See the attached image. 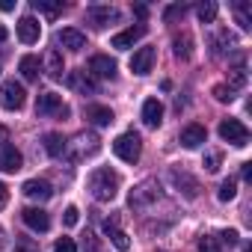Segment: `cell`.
Instances as JSON below:
<instances>
[{
  "label": "cell",
  "instance_id": "12",
  "mask_svg": "<svg viewBox=\"0 0 252 252\" xmlns=\"http://www.w3.org/2000/svg\"><path fill=\"white\" fill-rule=\"evenodd\" d=\"M24 196L33 199V202H48V199L54 196V187H51L48 181H42V178H30V181L24 184Z\"/></svg>",
  "mask_w": 252,
  "mask_h": 252
},
{
  "label": "cell",
  "instance_id": "5",
  "mask_svg": "<svg viewBox=\"0 0 252 252\" xmlns=\"http://www.w3.org/2000/svg\"><path fill=\"white\" fill-rule=\"evenodd\" d=\"M158 196H160L158 181H143V184H137V187L131 190L128 202H131V208H149L152 202H158Z\"/></svg>",
  "mask_w": 252,
  "mask_h": 252
},
{
  "label": "cell",
  "instance_id": "42",
  "mask_svg": "<svg viewBox=\"0 0 252 252\" xmlns=\"http://www.w3.org/2000/svg\"><path fill=\"white\" fill-rule=\"evenodd\" d=\"M86 237H89V234H86ZM83 246H86V252H95V240H92V237H89V240H86Z\"/></svg>",
  "mask_w": 252,
  "mask_h": 252
},
{
  "label": "cell",
  "instance_id": "44",
  "mask_svg": "<svg viewBox=\"0 0 252 252\" xmlns=\"http://www.w3.org/2000/svg\"><path fill=\"white\" fill-rule=\"evenodd\" d=\"M6 140V128H3V125H0V143H3Z\"/></svg>",
  "mask_w": 252,
  "mask_h": 252
},
{
  "label": "cell",
  "instance_id": "16",
  "mask_svg": "<svg viewBox=\"0 0 252 252\" xmlns=\"http://www.w3.org/2000/svg\"><path fill=\"white\" fill-rule=\"evenodd\" d=\"M86 119L92 125H98V128H110V125H113V110L104 107V104H89L86 107Z\"/></svg>",
  "mask_w": 252,
  "mask_h": 252
},
{
  "label": "cell",
  "instance_id": "23",
  "mask_svg": "<svg viewBox=\"0 0 252 252\" xmlns=\"http://www.w3.org/2000/svg\"><path fill=\"white\" fill-rule=\"evenodd\" d=\"M45 152H48L51 158L65 155V137H63V134H45Z\"/></svg>",
  "mask_w": 252,
  "mask_h": 252
},
{
  "label": "cell",
  "instance_id": "2",
  "mask_svg": "<svg viewBox=\"0 0 252 252\" xmlns=\"http://www.w3.org/2000/svg\"><path fill=\"white\" fill-rule=\"evenodd\" d=\"M113 155H116L119 160H125V163H137L140 155H143V140H140V134H134V131L119 134V137L113 140Z\"/></svg>",
  "mask_w": 252,
  "mask_h": 252
},
{
  "label": "cell",
  "instance_id": "38",
  "mask_svg": "<svg viewBox=\"0 0 252 252\" xmlns=\"http://www.w3.org/2000/svg\"><path fill=\"white\" fill-rule=\"evenodd\" d=\"M15 252H39V249H36V246H33L30 240H21V243L15 246Z\"/></svg>",
  "mask_w": 252,
  "mask_h": 252
},
{
  "label": "cell",
  "instance_id": "10",
  "mask_svg": "<svg viewBox=\"0 0 252 252\" xmlns=\"http://www.w3.org/2000/svg\"><path fill=\"white\" fill-rule=\"evenodd\" d=\"M39 36H42L39 21H36L33 15H24V18L18 21V39H21L24 45H36V42H39Z\"/></svg>",
  "mask_w": 252,
  "mask_h": 252
},
{
  "label": "cell",
  "instance_id": "27",
  "mask_svg": "<svg viewBox=\"0 0 252 252\" xmlns=\"http://www.w3.org/2000/svg\"><path fill=\"white\" fill-rule=\"evenodd\" d=\"M63 71H65V68H63L60 51H51V54H48V74H51V77H63Z\"/></svg>",
  "mask_w": 252,
  "mask_h": 252
},
{
  "label": "cell",
  "instance_id": "19",
  "mask_svg": "<svg viewBox=\"0 0 252 252\" xmlns=\"http://www.w3.org/2000/svg\"><path fill=\"white\" fill-rule=\"evenodd\" d=\"M143 122L149 125V128H158V125L163 122V104L158 98H149L143 104Z\"/></svg>",
  "mask_w": 252,
  "mask_h": 252
},
{
  "label": "cell",
  "instance_id": "34",
  "mask_svg": "<svg viewBox=\"0 0 252 252\" xmlns=\"http://www.w3.org/2000/svg\"><path fill=\"white\" fill-rule=\"evenodd\" d=\"M199 252H220V246H217L214 237H202L199 240Z\"/></svg>",
  "mask_w": 252,
  "mask_h": 252
},
{
  "label": "cell",
  "instance_id": "24",
  "mask_svg": "<svg viewBox=\"0 0 252 252\" xmlns=\"http://www.w3.org/2000/svg\"><path fill=\"white\" fill-rule=\"evenodd\" d=\"M234 18H237L240 30H249V27H252V12H249V3H246V0H237V3H234Z\"/></svg>",
  "mask_w": 252,
  "mask_h": 252
},
{
  "label": "cell",
  "instance_id": "6",
  "mask_svg": "<svg viewBox=\"0 0 252 252\" xmlns=\"http://www.w3.org/2000/svg\"><path fill=\"white\" fill-rule=\"evenodd\" d=\"M36 116H68V107L63 104V95L57 92H45L36 101Z\"/></svg>",
  "mask_w": 252,
  "mask_h": 252
},
{
  "label": "cell",
  "instance_id": "14",
  "mask_svg": "<svg viewBox=\"0 0 252 252\" xmlns=\"http://www.w3.org/2000/svg\"><path fill=\"white\" fill-rule=\"evenodd\" d=\"M205 140H208V134H205L202 125H187V128L181 131V146L190 149V152H193V149H202Z\"/></svg>",
  "mask_w": 252,
  "mask_h": 252
},
{
  "label": "cell",
  "instance_id": "11",
  "mask_svg": "<svg viewBox=\"0 0 252 252\" xmlns=\"http://www.w3.org/2000/svg\"><path fill=\"white\" fill-rule=\"evenodd\" d=\"M57 42H60L65 51H74V54L86 48V36H83L80 30H74V27H65V30H60V33H57Z\"/></svg>",
  "mask_w": 252,
  "mask_h": 252
},
{
  "label": "cell",
  "instance_id": "31",
  "mask_svg": "<svg viewBox=\"0 0 252 252\" xmlns=\"http://www.w3.org/2000/svg\"><path fill=\"white\" fill-rule=\"evenodd\" d=\"M184 12H187V6H184V3H178V6H169V9L163 12V21H175V18H184Z\"/></svg>",
  "mask_w": 252,
  "mask_h": 252
},
{
  "label": "cell",
  "instance_id": "21",
  "mask_svg": "<svg viewBox=\"0 0 252 252\" xmlns=\"http://www.w3.org/2000/svg\"><path fill=\"white\" fill-rule=\"evenodd\" d=\"M104 231L110 234V240H113V246H116L119 252H128V249H131V240H128V234H125L122 228H116V222H104Z\"/></svg>",
  "mask_w": 252,
  "mask_h": 252
},
{
  "label": "cell",
  "instance_id": "9",
  "mask_svg": "<svg viewBox=\"0 0 252 252\" xmlns=\"http://www.w3.org/2000/svg\"><path fill=\"white\" fill-rule=\"evenodd\" d=\"M89 74L92 77H101V80H116V63L104 54H95L89 60Z\"/></svg>",
  "mask_w": 252,
  "mask_h": 252
},
{
  "label": "cell",
  "instance_id": "20",
  "mask_svg": "<svg viewBox=\"0 0 252 252\" xmlns=\"http://www.w3.org/2000/svg\"><path fill=\"white\" fill-rule=\"evenodd\" d=\"M86 18H89L95 27H107L110 21H119V12L110 9V6H92V9L86 12Z\"/></svg>",
  "mask_w": 252,
  "mask_h": 252
},
{
  "label": "cell",
  "instance_id": "30",
  "mask_svg": "<svg viewBox=\"0 0 252 252\" xmlns=\"http://www.w3.org/2000/svg\"><path fill=\"white\" fill-rule=\"evenodd\" d=\"M214 98L222 101V104H225V101H234V89L225 86V83H220V86H214Z\"/></svg>",
  "mask_w": 252,
  "mask_h": 252
},
{
  "label": "cell",
  "instance_id": "17",
  "mask_svg": "<svg viewBox=\"0 0 252 252\" xmlns=\"http://www.w3.org/2000/svg\"><path fill=\"white\" fill-rule=\"evenodd\" d=\"M65 83H68L71 89L83 92V95H95V80H92V77H89L86 71H68Z\"/></svg>",
  "mask_w": 252,
  "mask_h": 252
},
{
  "label": "cell",
  "instance_id": "26",
  "mask_svg": "<svg viewBox=\"0 0 252 252\" xmlns=\"http://www.w3.org/2000/svg\"><path fill=\"white\" fill-rule=\"evenodd\" d=\"M196 15H199L202 24H211V21L217 18V3H211V0H208V3H199V6H196Z\"/></svg>",
  "mask_w": 252,
  "mask_h": 252
},
{
  "label": "cell",
  "instance_id": "1",
  "mask_svg": "<svg viewBox=\"0 0 252 252\" xmlns=\"http://www.w3.org/2000/svg\"><path fill=\"white\" fill-rule=\"evenodd\" d=\"M89 193H92L98 202H113L116 193H119V175H116L110 166H98V169L89 175Z\"/></svg>",
  "mask_w": 252,
  "mask_h": 252
},
{
  "label": "cell",
  "instance_id": "43",
  "mask_svg": "<svg viewBox=\"0 0 252 252\" xmlns=\"http://www.w3.org/2000/svg\"><path fill=\"white\" fill-rule=\"evenodd\" d=\"M6 36H9V33H6V27L0 24V42H6Z\"/></svg>",
  "mask_w": 252,
  "mask_h": 252
},
{
  "label": "cell",
  "instance_id": "28",
  "mask_svg": "<svg viewBox=\"0 0 252 252\" xmlns=\"http://www.w3.org/2000/svg\"><path fill=\"white\" fill-rule=\"evenodd\" d=\"M217 196H220V202H231V199L237 196V181H234V178H225V181L220 184V193H217Z\"/></svg>",
  "mask_w": 252,
  "mask_h": 252
},
{
  "label": "cell",
  "instance_id": "4",
  "mask_svg": "<svg viewBox=\"0 0 252 252\" xmlns=\"http://www.w3.org/2000/svg\"><path fill=\"white\" fill-rule=\"evenodd\" d=\"M27 101V92L18 80H6L3 86H0V107L3 110H21Z\"/></svg>",
  "mask_w": 252,
  "mask_h": 252
},
{
  "label": "cell",
  "instance_id": "25",
  "mask_svg": "<svg viewBox=\"0 0 252 252\" xmlns=\"http://www.w3.org/2000/svg\"><path fill=\"white\" fill-rule=\"evenodd\" d=\"M172 48H175V57H178V60H190V54H193V39H190V36H175V39H172Z\"/></svg>",
  "mask_w": 252,
  "mask_h": 252
},
{
  "label": "cell",
  "instance_id": "8",
  "mask_svg": "<svg viewBox=\"0 0 252 252\" xmlns=\"http://www.w3.org/2000/svg\"><path fill=\"white\" fill-rule=\"evenodd\" d=\"M155 57H158L155 48H140V51L131 57V71L140 74V77H146V74L155 68Z\"/></svg>",
  "mask_w": 252,
  "mask_h": 252
},
{
  "label": "cell",
  "instance_id": "15",
  "mask_svg": "<svg viewBox=\"0 0 252 252\" xmlns=\"http://www.w3.org/2000/svg\"><path fill=\"white\" fill-rule=\"evenodd\" d=\"M24 163L21 152L15 146H3V152H0V172H18Z\"/></svg>",
  "mask_w": 252,
  "mask_h": 252
},
{
  "label": "cell",
  "instance_id": "13",
  "mask_svg": "<svg viewBox=\"0 0 252 252\" xmlns=\"http://www.w3.org/2000/svg\"><path fill=\"white\" fill-rule=\"evenodd\" d=\"M21 220H24L27 228H33V231H48V228H51V217H48L42 208H24V211H21Z\"/></svg>",
  "mask_w": 252,
  "mask_h": 252
},
{
  "label": "cell",
  "instance_id": "35",
  "mask_svg": "<svg viewBox=\"0 0 252 252\" xmlns=\"http://www.w3.org/2000/svg\"><path fill=\"white\" fill-rule=\"evenodd\" d=\"M205 169H208V172H217V169H220V155H208V158H205Z\"/></svg>",
  "mask_w": 252,
  "mask_h": 252
},
{
  "label": "cell",
  "instance_id": "7",
  "mask_svg": "<svg viewBox=\"0 0 252 252\" xmlns=\"http://www.w3.org/2000/svg\"><path fill=\"white\" fill-rule=\"evenodd\" d=\"M146 36V24H137V27H128V30H122V33H116L113 39H110V45L116 48V51H128L134 42H140Z\"/></svg>",
  "mask_w": 252,
  "mask_h": 252
},
{
  "label": "cell",
  "instance_id": "33",
  "mask_svg": "<svg viewBox=\"0 0 252 252\" xmlns=\"http://www.w3.org/2000/svg\"><path fill=\"white\" fill-rule=\"evenodd\" d=\"M54 252H77V246H74L71 237H60V240L54 243Z\"/></svg>",
  "mask_w": 252,
  "mask_h": 252
},
{
  "label": "cell",
  "instance_id": "22",
  "mask_svg": "<svg viewBox=\"0 0 252 252\" xmlns=\"http://www.w3.org/2000/svg\"><path fill=\"white\" fill-rule=\"evenodd\" d=\"M18 71L24 74V80H39V71H42V65H39V57H21V63H18Z\"/></svg>",
  "mask_w": 252,
  "mask_h": 252
},
{
  "label": "cell",
  "instance_id": "18",
  "mask_svg": "<svg viewBox=\"0 0 252 252\" xmlns=\"http://www.w3.org/2000/svg\"><path fill=\"white\" fill-rule=\"evenodd\" d=\"M169 181H172L175 187H181V184H184V187H187V190H184V196H187V199H196V196H199V181H196V178H190L184 169H172V172H169Z\"/></svg>",
  "mask_w": 252,
  "mask_h": 252
},
{
  "label": "cell",
  "instance_id": "41",
  "mask_svg": "<svg viewBox=\"0 0 252 252\" xmlns=\"http://www.w3.org/2000/svg\"><path fill=\"white\" fill-rule=\"evenodd\" d=\"M240 172H243V178L249 181V178H252V163H243V169H240Z\"/></svg>",
  "mask_w": 252,
  "mask_h": 252
},
{
  "label": "cell",
  "instance_id": "45",
  "mask_svg": "<svg viewBox=\"0 0 252 252\" xmlns=\"http://www.w3.org/2000/svg\"><path fill=\"white\" fill-rule=\"evenodd\" d=\"M0 249H3V231H0Z\"/></svg>",
  "mask_w": 252,
  "mask_h": 252
},
{
  "label": "cell",
  "instance_id": "29",
  "mask_svg": "<svg viewBox=\"0 0 252 252\" xmlns=\"http://www.w3.org/2000/svg\"><path fill=\"white\" fill-rule=\"evenodd\" d=\"M33 6L39 12H45V15H57L63 9V0H33Z\"/></svg>",
  "mask_w": 252,
  "mask_h": 252
},
{
  "label": "cell",
  "instance_id": "3",
  "mask_svg": "<svg viewBox=\"0 0 252 252\" xmlns=\"http://www.w3.org/2000/svg\"><path fill=\"white\" fill-rule=\"evenodd\" d=\"M220 137H222L225 143H231L234 149L249 146V128H246L240 119H222V122H220Z\"/></svg>",
  "mask_w": 252,
  "mask_h": 252
},
{
  "label": "cell",
  "instance_id": "40",
  "mask_svg": "<svg viewBox=\"0 0 252 252\" xmlns=\"http://www.w3.org/2000/svg\"><path fill=\"white\" fill-rule=\"evenodd\" d=\"M0 9H3V12H12L15 3H12V0H0Z\"/></svg>",
  "mask_w": 252,
  "mask_h": 252
},
{
  "label": "cell",
  "instance_id": "39",
  "mask_svg": "<svg viewBox=\"0 0 252 252\" xmlns=\"http://www.w3.org/2000/svg\"><path fill=\"white\" fill-rule=\"evenodd\" d=\"M222 240H225L228 246H231V243H237V231H234V228H228V231H222Z\"/></svg>",
  "mask_w": 252,
  "mask_h": 252
},
{
  "label": "cell",
  "instance_id": "37",
  "mask_svg": "<svg viewBox=\"0 0 252 252\" xmlns=\"http://www.w3.org/2000/svg\"><path fill=\"white\" fill-rule=\"evenodd\" d=\"M6 202H9V190H6V184L0 181V211L6 208Z\"/></svg>",
  "mask_w": 252,
  "mask_h": 252
},
{
  "label": "cell",
  "instance_id": "36",
  "mask_svg": "<svg viewBox=\"0 0 252 252\" xmlns=\"http://www.w3.org/2000/svg\"><path fill=\"white\" fill-rule=\"evenodd\" d=\"M231 77H234V83H237V86H243V83H246V71H243V65L231 68Z\"/></svg>",
  "mask_w": 252,
  "mask_h": 252
},
{
  "label": "cell",
  "instance_id": "32",
  "mask_svg": "<svg viewBox=\"0 0 252 252\" xmlns=\"http://www.w3.org/2000/svg\"><path fill=\"white\" fill-rule=\"evenodd\" d=\"M77 220H80V211H77L74 205H71V208H65V214H63V222H65L68 228H74V225H77Z\"/></svg>",
  "mask_w": 252,
  "mask_h": 252
}]
</instances>
